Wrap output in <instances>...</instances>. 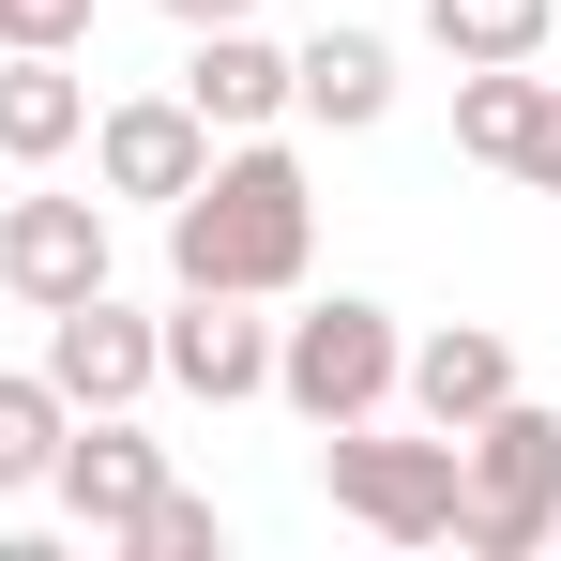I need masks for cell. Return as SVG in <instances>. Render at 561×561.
<instances>
[{"mask_svg":"<svg viewBox=\"0 0 561 561\" xmlns=\"http://www.w3.org/2000/svg\"><path fill=\"white\" fill-rule=\"evenodd\" d=\"M319 259V183L288 137H213V168L168 197V288H243V304H288Z\"/></svg>","mask_w":561,"mask_h":561,"instance_id":"cell-1","label":"cell"},{"mask_svg":"<svg viewBox=\"0 0 561 561\" xmlns=\"http://www.w3.org/2000/svg\"><path fill=\"white\" fill-rule=\"evenodd\" d=\"M456 547L470 561H547L561 547V410L501 394L485 425H456Z\"/></svg>","mask_w":561,"mask_h":561,"instance_id":"cell-2","label":"cell"},{"mask_svg":"<svg viewBox=\"0 0 561 561\" xmlns=\"http://www.w3.org/2000/svg\"><path fill=\"white\" fill-rule=\"evenodd\" d=\"M319 501L379 547H456V440L440 425H319Z\"/></svg>","mask_w":561,"mask_h":561,"instance_id":"cell-3","label":"cell"},{"mask_svg":"<svg viewBox=\"0 0 561 561\" xmlns=\"http://www.w3.org/2000/svg\"><path fill=\"white\" fill-rule=\"evenodd\" d=\"M394 365H410V319H394L379 288H334V304L274 319V410H304V425L394 410Z\"/></svg>","mask_w":561,"mask_h":561,"instance_id":"cell-4","label":"cell"},{"mask_svg":"<svg viewBox=\"0 0 561 561\" xmlns=\"http://www.w3.org/2000/svg\"><path fill=\"white\" fill-rule=\"evenodd\" d=\"M31 365H46L61 410H137V394L168 379V334H152L122 288H77V304H46V350H31Z\"/></svg>","mask_w":561,"mask_h":561,"instance_id":"cell-5","label":"cell"},{"mask_svg":"<svg viewBox=\"0 0 561 561\" xmlns=\"http://www.w3.org/2000/svg\"><path fill=\"white\" fill-rule=\"evenodd\" d=\"M152 485H168V440H152L137 410H77V425H61V456H46L61 531H92V547H122V531L152 516Z\"/></svg>","mask_w":561,"mask_h":561,"instance_id":"cell-6","label":"cell"},{"mask_svg":"<svg viewBox=\"0 0 561 561\" xmlns=\"http://www.w3.org/2000/svg\"><path fill=\"white\" fill-rule=\"evenodd\" d=\"M77 152H92V197H106V213H168V197L213 168V122H197L183 92H122V106H92Z\"/></svg>","mask_w":561,"mask_h":561,"instance_id":"cell-7","label":"cell"},{"mask_svg":"<svg viewBox=\"0 0 561 561\" xmlns=\"http://www.w3.org/2000/svg\"><path fill=\"white\" fill-rule=\"evenodd\" d=\"M106 259H122L106 197H0V288H15L31 319L77 304V288H106Z\"/></svg>","mask_w":561,"mask_h":561,"instance_id":"cell-8","label":"cell"},{"mask_svg":"<svg viewBox=\"0 0 561 561\" xmlns=\"http://www.w3.org/2000/svg\"><path fill=\"white\" fill-rule=\"evenodd\" d=\"M152 334H168V394H197V410H243V394H274V319H259L243 288H183Z\"/></svg>","mask_w":561,"mask_h":561,"instance_id":"cell-9","label":"cell"},{"mask_svg":"<svg viewBox=\"0 0 561 561\" xmlns=\"http://www.w3.org/2000/svg\"><path fill=\"white\" fill-rule=\"evenodd\" d=\"M183 106L213 137H274L288 122V46L259 15H228V31H183Z\"/></svg>","mask_w":561,"mask_h":561,"instance_id":"cell-10","label":"cell"},{"mask_svg":"<svg viewBox=\"0 0 561 561\" xmlns=\"http://www.w3.org/2000/svg\"><path fill=\"white\" fill-rule=\"evenodd\" d=\"M501 394H516V350H501L485 319H440V334H410V365H394V410H410V425H440V440H456V425H485Z\"/></svg>","mask_w":561,"mask_h":561,"instance_id":"cell-11","label":"cell"},{"mask_svg":"<svg viewBox=\"0 0 561 561\" xmlns=\"http://www.w3.org/2000/svg\"><path fill=\"white\" fill-rule=\"evenodd\" d=\"M92 137V77H77V46H0V168L31 183V168H61Z\"/></svg>","mask_w":561,"mask_h":561,"instance_id":"cell-12","label":"cell"},{"mask_svg":"<svg viewBox=\"0 0 561 561\" xmlns=\"http://www.w3.org/2000/svg\"><path fill=\"white\" fill-rule=\"evenodd\" d=\"M288 122L379 137V122H394V46H379V31H304V46H288Z\"/></svg>","mask_w":561,"mask_h":561,"instance_id":"cell-13","label":"cell"},{"mask_svg":"<svg viewBox=\"0 0 561 561\" xmlns=\"http://www.w3.org/2000/svg\"><path fill=\"white\" fill-rule=\"evenodd\" d=\"M531 137H547V77H531V61H470V77H456V152L516 183Z\"/></svg>","mask_w":561,"mask_h":561,"instance_id":"cell-14","label":"cell"},{"mask_svg":"<svg viewBox=\"0 0 561 561\" xmlns=\"http://www.w3.org/2000/svg\"><path fill=\"white\" fill-rule=\"evenodd\" d=\"M547 31H561V0H425V46L440 61H547Z\"/></svg>","mask_w":561,"mask_h":561,"instance_id":"cell-15","label":"cell"},{"mask_svg":"<svg viewBox=\"0 0 561 561\" xmlns=\"http://www.w3.org/2000/svg\"><path fill=\"white\" fill-rule=\"evenodd\" d=\"M61 394H46V365H0V501H31L46 485V456H61Z\"/></svg>","mask_w":561,"mask_h":561,"instance_id":"cell-16","label":"cell"},{"mask_svg":"<svg viewBox=\"0 0 561 561\" xmlns=\"http://www.w3.org/2000/svg\"><path fill=\"white\" fill-rule=\"evenodd\" d=\"M122 547H137V561H228V516H213L183 470H168V485H152V516H137Z\"/></svg>","mask_w":561,"mask_h":561,"instance_id":"cell-17","label":"cell"},{"mask_svg":"<svg viewBox=\"0 0 561 561\" xmlns=\"http://www.w3.org/2000/svg\"><path fill=\"white\" fill-rule=\"evenodd\" d=\"M0 46H92V0H0Z\"/></svg>","mask_w":561,"mask_h":561,"instance_id":"cell-18","label":"cell"},{"mask_svg":"<svg viewBox=\"0 0 561 561\" xmlns=\"http://www.w3.org/2000/svg\"><path fill=\"white\" fill-rule=\"evenodd\" d=\"M531 197H561V77H547V137H531V168H516Z\"/></svg>","mask_w":561,"mask_h":561,"instance_id":"cell-19","label":"cell"},{"mask_svg":"<svg viewBox=\"0 0 561 561\" xmlns=\"http://www.w3.org/2000/svg\"><path fill=\"white\" fill-rule=\"evenodd\" d=\"M228 15H259V0H168V31H228Z\"/></svg>","mask_w":561,"mask_h":561,"instance_id":"cell-20","label":"cell"},{"mask_svg":"<svg viewBox=\"0 0 561 561\" xmlns=\"http://www.w3.org/2000/svg\"><path fill=\"white\" fill-rule=\"evenodd\" d=\"M0 183H15V168H0Z\"/></svg>","mask_w":561,"mask_h":561,"instance_id":"cell-21","label":"cell"}]
</instances>
